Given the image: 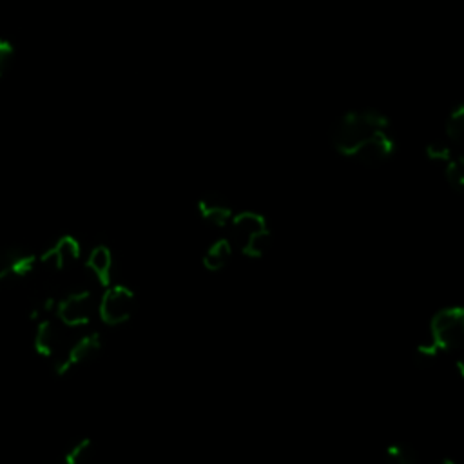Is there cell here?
Returning a JSON list of instances; mask_svg holds the SVG:
<instances>
[{"label":"cell","instance_id":"cell-1","mask_svg":"<svg viewBox=\"0 0 464 464\" xmlns=\"http://www.w3.org/2000/svg\"><path fill=\"white\" fill-rule=\"evenodd\" d=\"M388 122L377 111H356L341 116L332 127L334 147L365 165H379L394 151L386 133Z\"/></svg>","mask_w":464,"mask_h":464},{"label":"cell","instance_id":"cell-2","mask_svg":"<svg viewBox=\"0 0 464 464\" xmlns=\"http://www.w3.org/2000/svg\"><path fill=\"white\" fill-rule=\"evenodd\" d=\"M232 242L249 258H262L271 247L267 221L256 212H240L232 218Z\"/></svg>","mask_w":464,"mask_h":464},{"label":"cell","instance_id":"cell-3","mask_svg":"<svg viewBox=\"0 0 464 464\" xmlns=\"http://www.w3.org/2000/svg\"><path fill=\"white\" fill-rule=\"evenodd\" d=\"M432 343L439 350H457L464 339V311L460 307H450L437 312L430 327Z\"/></svg>","mask_w":464,"mask_h":464},{"label":"cell","instance_id":"cell-4","mask_svg":"<svg viewBox=\"0 0 464 464\" xmlns=\"http://www.w3.org/2000/svg\"><path fill=\"white\" fill-rule=\"evenodd\" d=\"M135 309V294L125 285L109 287L98 305V314L106 325H122L131 320Z\"/></svg>","mask_w":464,"mask_h":464},{"label":"cell","instance_id":"cell-5","mask_svg":"<svg viewBox=\"0 0 464 464\" xmlns=\"http://www.w3.org/2000/svg\"><path fill=\"white\" fill-rule=\"evenodd\" d=\"M95 312V300L89 291L73 292L57 305L59 320L68 327H84L91 321Z\"/></svg>","mask_w":464,"mask_h":464},{"label":"cell","instance_id":"cell-6","mask_svg":"<svg viewBox=\"0 0 464 464\" xmlns=\"http://www.w3.org/2000/svg\"><path fill=\"white\" fill-rule=\"evenodd\" d=\"M37 258L19 247H10L0 253V283L26 278L35 269Z\"/></svg>","mask_w":464,"mask_h":464},{"label":"cell","instance_id":"cell-7","mask_svg":"<svg viewBox=\"0 0 464 464\" xmlns=\"http://www.w3.org/2000/svg\"><path fill=\"white\" fill-rule=\"evenodd\" d=\"M100 350H102V339H100V336H98L97 332L80 338V339L66 352V356L57 363V374H59V376H64V374H68L71 368L91 361L93 357L98 356Z\"/></svg>","mask_w":464,"mask_h":464},{"label":"cell","instance_id":"cell-8","mask_svg":"<svg viewBox=\"0 0 464 464\" xmlns=\"http://www.w3.org/2000/svg\"><path fill=\"white\" fill-rule=\"evenodd\" d=\"M80 244L73 237H64L41 256V262L57 271H64L80 258Z\"/></svg>","mask_w":464,"mask_h":464},{"label":"cell","instance_id":"cell-9","mask_svg":"<svg viewBox=\"0 0 464 464\" xmlns=\"http://www.w3.org/2000/svg\"><path fill=\"white\" fill-rule=\"evenodd\" d=\"M64 341H66L64 332L55 321L44 320L39 323L37 334H35V350L41 356H44V357L57 356L62 350Z\"/></svg>","mask_w":464,"mask_h":464},{"label":"cell","instance_id":"cell-10","mask_svg":"<svg viewBox=\"0 0 464 464\" xmlns=\"http://www.w3.org/2000/svg\"><path fill=\"white\" fill-rule=\"evenodd\" d=\"M198 210L205 221L218 225V227L227 225V221L232 218V209H230L228 201L221 194H216V192L205 194L198 201Z\"/></svg>","mask_w":464,"mask_h":464},{"label":"cell","instance_id":"cell-11","mask_svg":"<svg viewBox=\"0 0 464 464\" xmlns=\"http://www.w3.org/2000/svg\"><path fill=\"white\" fill-rule=\"evenodd\" d=\"M88 269L95 274V278L109 287L111 280H113V255L106 246H98L91 251L89 258H88Z\"/></svg>","mask_w":464,"mask_h":464},{"label":"cell","instance_id":"cell-12","mask_svg":"<svg viewBox=\"0 0 464 464\" xmlns=\"http://www.w3.org/2000/svg\"><path fill=\"white\" fill-rule=\"evenodd\" d=\"M230 256H232L230 242L228 240H218L216 244H212L207 249L201 264L207 271L216 273V271H221L230 262Z\"/></svg>","mask_w":464,"mask_h":464},{"label":"cell","instance_id":"cell-13","mask_svg":"<svg viewBox=\"0 0 464 464\" xmlns=\"http://www.w3.org/2000/svg\"><path fill=\"white\" fill-rule=\"evenodd\" d=\"M386 464H419L417 453L406 444H394L385 453Z\"/></svg>","mask_w":464,"mask_h":464},{"label":"cell","instance_id":"cell-14","mask_svg":"<svg viewBox=\"0 0 464 464\" xmlns=\"http://www.w3.org/2000/svg\"><path fill=\"white\" fill-rule=\"evenodd\" d=\"M93 462V444L84 439L77 442L66 455V464H91Z\"/></svg>","mask_w":464,"mask_h":464},{"label":"cell","instance_id":"cell-15","mask_svg":"<svg viewBox=\"0 0 464 464\" xmlns=\"http://www.w3.org/2000/svg\"><path fill=\"white\" fill-rule=\"evenodd\" d=\"M446 180L457 192H462V189H464V171H462V160L460 158H455V160L450 158L448 160Z\"/></svg>","mask_w":464,"mask_h":464},{"label":"cell","instance_id":"cell-16","mask_svg":"<svg viewBox=\"0 0 464 464\" xmlns=\"http://www.w3.org/2000/svg\"><path fill=\"white\" fill-rule=\"evenodd\" d=\"M446 133H448V138L451 142L460 144V138H462V133H464V111H462L460 106L451 113V116L446 124Z\"/></svg>","mask_w":464,"mask_h":464},{"label":"cell","instance_id":"cell-17","mask_svg":"<svg viewBox=\"0 0 464 464\" xmlns=\"http://www.w3.org/2000/svg\"><path fill=\"white\" fill-rule=\"evenodd\" d=\"M14 59H15L14 44L8 39L0 37V79L8 73V70L14 64Z\"/></svg>","mask_w":464,"mask_h":464},{"label":"cell","instance_id":"cell-18","mask_svg":"<svg viewBox=\"0 0 464 464\" xmlns=\"http://www.w3.org/2000/svg\"><path fill=\"white\" fill-rule=\"evenodd\" d=\"M428 154H430V158H433V160H450L451 158V151H450V147L446 145V144H441V142H437V144H432L430 147H428Z\"/></svg>","mask_w":464,"mask_h":464},{"label":"cell","instance_id":"cell-19","mask_svg":"<svg viewBox=\"0 0 464 464\" xmlns=\"http://www.w3.org/2000/svg\"><path fill=\"white\" fill-rule=\"evenodd\" d=\"M441 464H453V462H450V460H444V462H441Z\"/></svg>","mask_w":464,"mask_h":464},{"label":"cell","instance_id":"cell-20","mask_svg":"<svg viewBox=\"0 0 464 464\" xmlns=\"http://www.w3.org/2000/svg\"><path fill=\"white\" fill-rule=\"evenodd\" d=\"M91 464H107V462H91Z\"/></svg>","mask_w":464,"mask_h":464}]
</instances>
